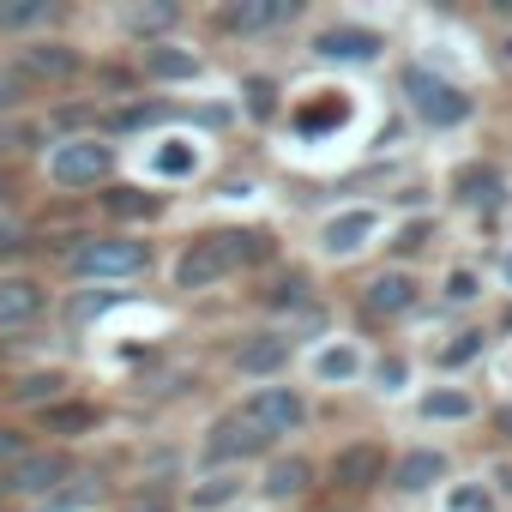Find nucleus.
<instances>
[{
    "label": "nucleus",
    "instance_id": "2f4dec72",
    "mask_svg": "<svg viewBox=\"0 0 512 512\" xmlns=\"http://www.w3.org/2000/svg\"><path fill=\"white\" fill-rule=\"evenodd\" d=\"M67 386H73V380H67L61 368H31V374H19V380L7 386V404H19V410L37 416V410H49L55 398H67Z\"/></svg>",
    "mask_w": 512,
    "mask_h": 512
},
{
    "label": "nucleus",
    "instance_id": "4c0bfd02",
    "mask_svg": "<svg viewBox=\"0 0 512 512\" xmlns=\"http://www.w3.org/2000/svg\"><path fill=\"white\" fill-rule=\"evenodd\" d=\"M25 97H31V85L13 73V61L0 67V115H25Z\"/></svg>",
    "mask_w": 512,
    "mask_h": 512
},
{
    "label": "nucleus",
    "instance_id": "aec40b11",
    "mask_svg": "<svg viewBox=\"0 0 512 512\" xmlns=\"http://www.w3.org/2000/svg\"><path fill=\"white\" fill-rule=\"evenodd\" d=\"M308 374L320 386H362L368 380V350L356 338H320L308 350Z\"/></svg>",
    "mask_w": 512,
    "mask_h": 512
},
{
    "label": "nucleus",
    "instance_id": "cd10ccee",
    "mask_svg": "<svg viewBox=\"0 0 512 512\" xmlns=\"http://www.w3.org/2000/svg\"><path fill=\"white\" fill-rule=\"evenodd\" d=\"M49 25H61V7H55V0H0V37L37 43Z\"/></svg>",
    "mask_w": 512,
    "mask_h": 512
},
{
    "label": "nucleus",
    "instance_id": "f704fd0d",
    "mask_svg": "<svg viewBox=\"0 0 512 512\" xmlns=\"http://www.w3.org/2000/svg\"><path fill=\"white\" fill-rule=\"evenodd\" d=\"M482 290H488V278H482V266H470V260H458V266L440 272V302H446V308H476Z\"/></svg>",
    "mask_w": 512,
    "mask_h": 512
},
{
    "label": "nucleus",
    "instance_id": "dca6fc26",
    "mask_svg": "<svg viewBox=\"0 0 512 512\" xmlns=\"http://www.w3.org/2000/svg\"><path fill=\"white\" fill-rule=\"evenodd\" d=\"M133 67H139V79H145V85H157V91H175V85L205 79V55H199L193 43H181V37L139 49V55H133Z\"/></svg>",
    "mask_w": 512,
    "mask_h": 512
},
{
    "label": "nucleus",
    "instance_id": "ea45409f",
    "mask_svg": "<svg viewBox=\"0 0 512 512\" xmlns=\"http://www.w3.org/2000/svg\"><path fill=\"white\" fill-rule=\"evenodd\" d=\"M31 452V440H25V428H7V422H0V476H7L19 458Z\"/></svg>",
    "mask_w": 512,
    "mask_h": 512
},
{
    "label": "nucleus",
    "instance_id": "7c9ffc66",
    "mask_svg": "<svg viewBox=\"0 0 512 512\" xmlns=\"http://www.w3.org/2000/svg\"><path fill=\"white\" fill-rule=\"evenodd\" d=\"M37 512H109V488H103V476H91V470H73Z\"/></svg>",
    "mask_w": 512,
    "mask_h": 512
},
{
    "label": "nucleus",
    "instance_id": "f3484780",
    "mask_svg": "<svg viewBox=\"0 0 512 512\" xmlns=\"http://www.w3.org/2000/svg\"><path fill=\"white\" fill-rule=\"evenodd\" d=\"M199 169H205V139L157 133L145 145V187H175V181H193Z\"/></svg>",
    "mask_w": 512,
    "mask_h": 512
},
{
    "label": "nucleus",
    "instance_id": "37998d69",
    "mask_svg": "<svg viewBox=\"0 0 512 512\" xmlns=\"http://www.w3.org/2000/svg\"><path fill=\"white\" fill-rule=\"evenodd\" d=\"M488 422H494V434H500V440H506V446H512V404H500V410H494V416H488Z\"/></svg>",
    "mask_w": 512,
    "mask_h": 512
},
{
    "label": "nucleus",
    "instance_id": "c756f323",
    "mask_svg": "<svg viewBox=\"0 0 512 512\" xmlns=\"http://www.w3.org/2000/svg\"><path fill=\"white\" fill-rule=\"evenodd\" d=\"M121 25H127V37H133V49H151V43H169V37H175V25H181V7H175V0L127 7V13H121Z\"/></svg>",
    "mask_w": 512,
    "mask_h": 512
},
{
    "label": "nucleus",
    "instance_id": "a19ab883",
    "mask_svg": "<svg viewBox=\"0 0 512 512\" xmlns=\"http://www.w3.org/2000/svg\"><path fill=\"white\" fill-rule=\"evenodd\" d=\"M25 241H31V235H25V223H19L13 211H0V260H13V253H25Z\"/></svg>",
    "mask_w": 512,
    "mask_h": 512
},
{
    "label": "nucleus",
    "instance_id": "1a4fd4ad",
    "mask_svg": "<svg viewBox=\"0 0 512 512\" xmlns=\"http://www.w3.org/2000/svg\"><path fill=\"white\" fill-rule=\"evenodd\" d=\"M386 476H392V446L374 434H356L326 458V482L338 494H374V488H386Z\"/></svg>",
    "mask_w": 512,
    "mask_h": 512
},
{
    "label": "nucleus",
    "instance_id": "72a5a7b5",
    "mask_svg": "<svg viewBox=\"0 0 512 512\" xmlns=\"http://www.w3.org/2000/svg\"><path fill=\"white\" fill-rule=\"evenodd\" d=\"M488 356V332L482 326H458V332H446V344L434 350V368L440 374H458V368H470V362H482Z\"/></svg>",
    "mask_w": 512,
    "mask_h": 512
},
{
    "label": "nucleus",
    "instance_id": "e433bc0d",
    "mask_svg": "<svg viewBox=\"0 0 512 512\" xmlns=\"http://www.w3.org/2000/svg\"><path fill=\"white\" fill-rule=\"evenodd\" d=\"M368 374H374V392H386V398H398V392L410 386V356H404V350H392V356H380V362H368Z\"/></svg>",
    "mask_w": 512,
    "mask_h": 512
},
{
    "label": "nucleus",
    "instance_id": "20e7f679",
    "mask_svg": "<svg viewBox=\"0 0 512 512\" xmlns=\"http://www.w3.org/2000/svg\"><path fill=\"white\" fill-rule=\"evenodd\" d=\"M272 452H278V446L253 428L241 410L211 416L205 434H199V470H253V464H266Z\"/></svg>",
    "mask_w": 512,
    "mask_h": 512
},
{
    "label": "nucleus",
    "instance_id": "de8ad7c7",
    "mask_svg": "<svg viewBox=\"0 0 512 512\" xmlns=\"http://www.w3.org/2000/svg\"><path fill=\"white\" fill-rule=\"evenodd\" d=\"M500 49H506V61H512V37H506V43H500Z\"/></svg>",
    "mask_w": 512,
    "mask_h": 512
},
{
    "label": "nucleus",
    "instance_id": "9b49d317",
    "mask_svg": "<svg viewBox=\"0 0 512 512\" xmlns=\"http://www.w3.org/2000/svg\"><path fill=\"white\" fill-rule=\"evenodd\" d=\"M290 362H296V338H290L284 326H272V332H247V338L235 344V356H229L235 380H247V386L290 380Z\"/></svg>",
    "mask_w": 512,
    "mask_h": 512
},
{
    "label": "nucleus",
    "instance_id": "473e14b6",
    "mask_svg": "<svg viewBox=\"0 0 512 512\" xmlns=\"http://www.w3.org/2000/svg\"><path fill=\"white\" fill-rule=\"evenodd\" d=\"M241 115L247 121H278V109H284V85L272 79V73H241Z\"/></svg>",
    "mask_w": 512,
    "mask_h": 512
},
{
    "label": "nucleus",
    "instance_id": "4be33fe9",
    "mask_svg": "<svg viewBox=\"0 0 512 512\" xmlns=\"http://www.w3.org/2000/svg\"><path fill=\"white\" fill-rule=\"evenodd\" d=\"M49 314V290L31 272H0V332H25Z\"/></svg>",
    "mask_w": 512,
    "mask_h": 512
},
{
    "label": "nucleus",
    "instance_id": "393cba45",
    "mask_svg": "<svg viewBox=\"0 0 512 512\" xmlns=\"http://www.w3.org/2000/svg\"><path fill=\"white\" fill-rule=\"evenodd\" d=\"M476 416H482L476 392H470V386H452V380H440V386H428V392L416 398V422H422V428H464V422H476Z\"/></svg>",
    "mask_w": 512,
    "mask_h": 512
},
{
    "label": "nucleus",
    "instance_id": "423d86ee",
    "mask_svg": "<svg viewBox=\"0 0 512 512\" xmlns=\"http://www.w3.org/2000/svg\"><path fill=\"white\" fill-rule=\"evenodd\" d=\"M380 235H386L380 205H338V211H326V217L314 223V253H320V260L350 266V260H362Z\"/></svg>",
    "mask_w": 512,
    "mask_h": 512
},
{
    "label": "nucleus",
    "instance_id": "f03ea898",
    "mask_svg": "<svg viewBox=\"0 0 512 512\" xmlns=\"http://www.w3.org/2000/svg\"><path fill=\"white\" fill-rule=\"evenodd\" d=\"M398 97H404V109H410L428 133H452V127H470V121H476V97H470L458 79H446V73H434V67H422V61L398 67Z\"/></svg>",
    "mask_w": 512,
    "mask_h": 512
},
{
    "label": "nucleus",
    "instance_id": "f8f14e48",
    "mask_svg": "<svg viewBox=\"0 0 512 512\" xmlns=\"http://www.w3.org/2000/svg\"><path fill=\"white\" fill-rule=\"evenodd\" d=\"M73 470H79V458H73L67 446H31V452H25L7 476H0V482H7V494H13V500L43 506V500H49V494L73 476Z\"/></svg>",
    "mask_w": 512,
    "mask_h": 512
},
{
    "label": "nucleus",
    "instance_id": "a18cd8bd",
    "mask_svg": "<svg viewBox=\"0 0 512 512\" xmlns=\"http://www.w3.org/2000/svg\"><path fill=\"white\" fill-rule=\"evenodd\" d=\"M500 338H512V296H506V308H500Z\"/></svg>",
    "mask_w": 512,
    "mask_h": 512
},
{
    "label": "nucleus",
    "instance_id": "7ed1b4c3",
    "mask_svg": "<svg viewBox=\"0 0 512 512\" xmlns=\"http://www.w3.org/2000/svg\"><path fill=\"white\" fill-rule=\"evenodd\" d=\"M121 169L115 145L103 133H55L49 151H43V181L61 187V193H85V187H109V175Z\"/></svg>",
    "mask_w": 512,
    "mask_h": 512
},
{
    "label": "nucleus",
    "instance_id": "4468645a",
    "mask_svg": "<svg viewBox=\"0 0 512 512\" xmlns=\"http://www.w3.org/2000/svg\"><path fill=\"white\" fill-rule=\"evenodd\" d=\"M31 428L43 434V446H79V440H91L97 428H103V410H97V398H79V392H67V398H55L49 410H37L31 416Z\"/></svg>",
    "mask_w": 512,
    "mask_h": 512
},
{
    "label": "nucleus",
    "instance_id": "412c9836",
    "mask_svg": "<svg viewBox=\"0 0 512 512\" xmlns=\"http://www.w3.org/2000/svg\"><path fill=\"white\" fill-rule=\"evenodd\" d=\"M253 494V470H199L187 488H181V506L187 512H229Z\"/></svg>",
    "mask_w": 512,
    "mask_h": 512
},
{
    "label": "nucleus",
    "instance_id": "6e6552de",
    "mask_svg": "<svg viewBox=\"0 0 512 512\" xmlns=\"http://www.w3.org/2000/svg\"><path fill=\"white\" fill-rule=\"evenodd\" d=\"M13 73L31 85V91H67L85 79V49L67 43V37H37V43H19L13 49Z\"/></svg>",
    "mask_w": 512,
    "mask_h": 512
},
{
    "label": "nucleus",
    "instance_id": "bb28decb",
    "mask_svg": "<svg viewBox=\"0 0 512 512\" xmlns=\"http://www.w3.org/2000/svg\"><path fill=\"white\" fill-rule=\"evenodd\" d=\"M217 235H223V247H229L235 272H260V266L278 260V235L260 229V223H229V229H217Z\"/></svg>",
    "mask_w": 512,
    "mask_h": 512
},
{
    "label": "nucleus",
    "instance_id": "79ce46f5",
    "mask_svg": "<svg viewBox=\"0 0 512 512\" xmlns=\"http://www.w3.org/2000/svg\"><path fill=\"white\" fill-rule=\"evenodd\" d=\"M494 284H500V290L512 296V241H506V247L494 253Z\"/></svg>",
    "mask_w": 512,
    "mask_h": 512
},
{
    "label": "nucleus",
    "instance_id": "6ab92c4d",
    "mask_svg": "<svg viewBox=\"0 0 512 512\" xmlns=\"http://www.w3.org/2000/svg\"><path fill=\"white\" fill-rule=\"evenodd\" d=\"M97 211H103L115 229L133 235V223H157V217L169 211V199H163L157 187H145V181H109V187H97Z\"/></svg>",
    "mask_w": 512,
    "mask_h": 512
},
{
    "label": "nucleus",
    "instance_id": "39448f33",
    "mask_svg": "<svg viewBox=\"0 0 512 512\" xmlns=\"http://www.w3.org/2000/svg\"><path fill=\"white\" fill-rule=\"evenodd\" d=\"M235 410H241L253 428H260L272 446H278V440H290V434H302V428L314 422V404H308V392H302V386H290V380H272V386H247Z\"/></svg>",
    "mask_w": 512,
    "mask_h": 512
},
{
    "label": "nucleus",
    "instance_id": "b1692460",
    "mask_svg": "<svg viewBox=\"0 0 512 512\" xmlns=\"http://www.w3.org/2000/svg\"><path fill=\"white\" fill-rule=\"evenodd\" d=\"M290 19H296L290 0H229V7H217V31L223 37H266V31H278Z\"/></svg>",
    "mask_w": 512,
    "mask_h": 512
},
{
    "label": "nucleus",
    "instance_id": "2eb2a0df",
    "mask_svg": "<svg viewBox=\"0 0 512 512\" xmlns=\"http://www.w3.org/2000/svg\"><path fill=\"white\" fill-rule=\"evenodd\" d=\"M253 488H260L272 506H296V500H308L320 488V464L308 452H272L260 464V476H253Z\"/></svg>",
    "mask_w": 512,
    "mask_h": 512
},
{
    "label": "nucleus",
    "instance_id": "c9c22d12",
    "mask_svg": "<svg viewBox=\"0 0 512 512\" xmlns=\"http://www.w3.org/2000/svg\"><path fill=\"white\" fill-rule=\"evenodd\" d=\"M440 512H500V500H494V488L482 482V476H470V482H446L440 488Z\"/></svg>",
    "mask_w": 512,
    "mask_h": 512
},
{
    "label": "nucleus",
    "instance_id": "0eeeda50",
    "mask_svg": "<svg viewBox=\"0 0 512 512\" xmlns=\"http://www.w3.org/2000/svg\"><path fill=\"white\" fill-rule=\"evenodd\" d=\"M229 278H235V260H229V247H223L217 229L187 235L175 247V260H169V290H181V296H205V290H217Z\"/></svg>",
    "mask_w": 512,
    "mask_h": 512
},
{
    "label": "nucleus",
    "instance_id": "9d476101",
    "mask_svg": "<svg viewBox=\"0 0 512 512\" xmlns=\"http://www.w3.org/2000/svg\"><path fill=\"white\" fill-rule=\"evenodd\" d=\"M452 476H458L452 452H446V446H434V440H416V446L392 452V476H386V488H392V494H404V500H416V494H440Z\"/></svg>",
    "mask_w": 512,
    "mask_h": 512
},
{
    "label": "nucleus",
    "instance_id": "c85d7f7f",
    "mask_svg": "<svg viewBox=\"0 0 512 512\" xmlns=\"http://www.w3.org/2000/svg\"><path fill=\"white\" fill-rule=\"evenodd\" d=\"M49 151V121L37 115H0V169H13L25 157H43Z\"/></svg>",
    "mask_w": 512,
    "mask_h": 512
},
{
    "label": "nucleus",
    "instance_id": "ddd939ff",
    "mask_svg": "<svg viewBox=\"0 0 512 512\" xmlns=\"http://www.w3.org/2000/svg\"><path fill=\"white\" fill-rule=\"evenodd\" d=\"M308 49H314V61H326V67H374V61L386 55V31L356 25V19H338V25L314 31Z\"/></svg>",
    "mask_w": 512,
    "mask_h": 512
},
{
    "label": "nucleus",
    "instance_id": "a211bd4d",
    "mask_svg": "<svg viewBox=\"0 0 512 512\" xmlns=\"http://www.w3.org/2000/svg\"><path fill=\"white\" fill-rule=\"evenodd\" d=\"M362 308H368V320H410L422 308V278L404 266H380L362 284Z\"/></svg>",
    "mask_w": 512,
    "mask_h": 512
},
{
    "label": "nucleus",
    "instance_id": "a878e982",
    "mask_svg": "<svg viewBox=\"0 0 512 512\" xmlns=\"http://www.w3.org/2000/svg\"><path fill=\"white\" fill-rule=\"evenodd\" d=\"M446 193L464 205V211H488V205H500V193H506V175H500V163H482V157H470L452 181H446Z\"/></svg>",
    "mask_w": 512,
    "mask_h": 512
},
{
    "label": "nucleus",
    "instance_id": "49530a36",
    "mask_svg": "<svg viewBox=\"0 0 512 512\" xmlns=\"http://www.w3.org/2000/svg\"><path fill=\"white\" fill-rule=\"evenodd\" d=\"M7 500H13V494H7V482H0V512H7Z\"/></svg>",
    "mask_w": 512,
    "mask_h": 512
},
{
    "label": "nucleus",
    "instance_id": "5701e85b",
    "mask_svg": "<svg viewBox=\"0 0 512 512\" xmlns=\"http://www.w3.org/2000/svg\"><path fill=\"white\" fill-rule=\"evenodd\" d=\"M434 241H440V217H434V211H404V217L386 223V235H380L386 266H404V272H410V260H422Z\"/></svg>",
    "mask_w": 512,
    "mask_h": 512
},
{
    "label": "nucleus",
    "instance_id": "58836bf2",
    "mask_svg": "<svg viewBox=\"0 0 512 512\" xmlns=\"http://www.w3.org/2000/svg\"><path fill=\"white\" fill-rule=\"evenodd\" d=\"M482 482H488V488H494V500H500V506L512 512V458H506V452H500V458H488Z\"/></svg>",
    "mask_w": 512,
    "mask_h": 512
},
{
    "label": "nucleus",
    "instance_id": "f257e3e1",
    "mask_svg": "<svg viewBox=\"0 0 512 512\" xmlns=\"http://www.w3.org/2000/svg\"><path fill=\"white\" fill-rule=\"evenodd\" d=\"M61 266L73 284L85 290H109V284H133L151 272V241L127 235V229H85L61 247Z\"/></svg>",
    "mask_w": 512,
    "mask_h": 512
},
{
    "label": "nucleus",
    "instance_id": "c03bdc74",
    "mask_svg": "<svg viewBox=\"0 0 512 512\" xmlns=\"http://www.w3.org/2000/svg\"><path fill=\"white\" fill-rule=\"evenodd\" d=\"M13 193H19V181H13V169H0V211L13 205Z\"/></svg>",
    "mask_w": 512,
    "mask_h": 512
}]
</instances>
